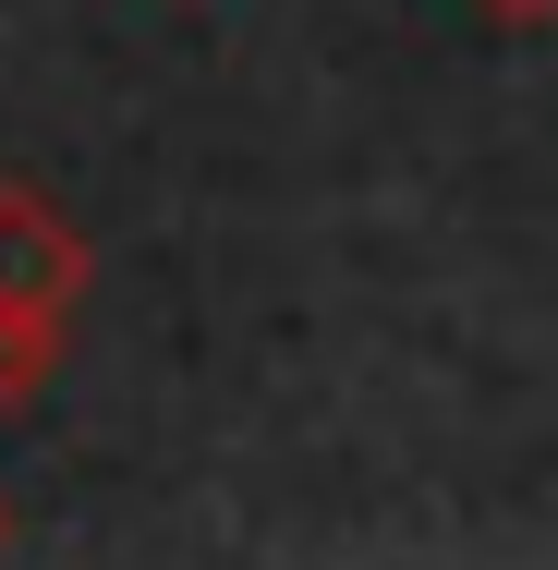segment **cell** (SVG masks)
<instances>
[{
	"instance_id": "1",
	"label": "cell",
	"mask_w": 558,
	"mask_h": 570,
	"mask_svg": "<svg viewBox=\"0 0 558 570\" xmlns=\"http://www.w3.org/2000/svg\"><path fill=\"white\" fill-rule=\"evenodd\" d=\"M86 292V230L37 183H0V401H37Z\"/></svg>"
},
{
	"instance_id": "2",
	"label": "cell",
	"mask_w": 558,
	"mask_h": 570,
	"mask_svg": "<svg viewBox=\"0 0 558 570\" xmlns=\"http://www.w3.org/2000/svg\"><path fill=\"white\" fill-rule=\"evenodd\" d=\"M498 24H558V0H486Z\"/></svg>"
},
{
	"instance_id": "3",
	"label": "cell",
	"mask_w": 558,
	"mask_h": 570,
	"mask_svg": "<svg viewBox=\"0 0 558 570\" xmlns=\"http://www.w3.org/2000/svg\"><path fill=\"white\" fill-rule=\"evenodd\" d=\"M0 534H12V522H0Z\"/></svg>"
}]
</instances>
